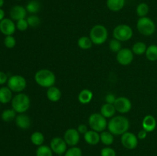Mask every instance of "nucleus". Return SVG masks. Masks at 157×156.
Returning <instances> with one entry per match:
<instances>
[{
    "instance_id": "obj_16",
    "label": "nucleus",
    "mask_w": 157,
    "mask_h": 156,
    "mask_svg": "<svg viewBox=\"0 0 157 156\" xmlns=\"http://www.w3.org/2000/svg\"><path fill=\"white\" fill-rule=\"evenodd\" d=\"M15 124L21 129H28L31 125V119L27 115L24 113H19L15 119Z\"/></svg>"
},
{
    "instance_id": "obj_9",
    "label": "nucleus",
    "mask_w": 157,
    "mask_h": 156,
    "mask_svg": "<svg viewBox=\"0 0 157 156\" xmlns=\"http://www.w3.org/2000/svg\"><path fill=\"white\" fill-rule=\"evenodd\" d=\"M121 144L127 149H134L138 145L137 136L133 134V132H127L121 136Z\"/></svg>"
},
{
    "instance_id": "obj_31",
    "label": "nucleus",
    "mask_w": 157,
    "mask_h": 156,
    "mask_svg": "<svg viewBox=\"0 0 157 156\" xmlns=\"http://www.w3.org/2000/svg\"><path fill=\"white\" fill-rule=\"evenodd\" d=\"M53 151L50 146L48 145H40L36 150V156H53Z\"/></svg>"
},
{
    "instance_id": "obj_20",
    "label": "nucleus",
    "mask_w": 157,
    "mask_h": 156,
    "mask_svg": "<svg viewBox=\"0 0 157 156\" xmlns=\"http://www.w3.org/2000/svg\"><path fill=\"white\" fill-rule=\"evenodd\" d=\"M12 91L8 87H2L0 88V103L6 104L12 101Z\"/></svg>"
},
{
    "instance_id": "obj_33",
    "label": "nucleus",
    "mask_w": 157,
    "mask_h": 156,
    "mask_svg": "<svg viewBox=\"0 0 157 156\" xmlns=\"http://www.w3.org/2000/svg\"><path fill=\"white\" fill-rule=\"evenodd\" d=\"M27 21L29 23V25L32 28H36L40 25L41 24V19L39 17L36 15H32L27 18Z\"/></svg>"
},
{
    "instance_id": "obj_18",
    "label": "nucleus",
    "mask_w": 157,
    "mask_h": 156,
    "mask_svg": "<svg viewBox=\"0 0 157 156\" xmlns=\"http://www.w3.org/2000/svg\"><path fill=\"white\" fill-rule=\"evenodd\" d=\"M142 126L143 129L146 130L147 132H153L156 127V119L151 115H147L143 119Z\"/></svg>"
},
{
    "instance_id": "obj_25",
    "label": "nucleus",
    "mask_w": 157,
    "mask_h": 156,
    "mask_svg": "<svg viewBox=\"0 0 157 156\" xmlns=\"http://www.w3.org/2000/svg\"><path fill=\"white\" fill-rule=\"evenodd\" d=\"M31 142L34 145L40 146L42 145L44 142V136L41 132H35L31 136Z\"/></svg>"
},
{
    "instance_id": "obj_29",
    "label": "nucleus",
    "mask_w": 157,
    "mask_h": 156,
    "mask_svg": "<svg viewBox=\"0 0 157 156\" xmlns=\"http://www.w3.org/2000/svg\"><path fill=\"white\" fill-rule=\"evenodd\" d=\"M146 57L150 61H157V45L156 44H151L147 47V51H146Z\"/></svg>"
},
{
    "instance_id": "obj_22",
    "label": "nucleus",
    "mask_w": 157,
    "mask_h": 156,
    "mask_svg": "<svg viewBox=\"0 0 157 156\" xmlns=\"http://www.w3.org/2000/svg\"><path fill=\"white\" fill-rule=\"evenodd\" d=\"M116 108H115L113 104L107 103V102L104 104L101 108V113L105 118L113 117L115 113H116Z\"/></svg>"
},
{
    "instance_id": "obj_2",
    "label": "nucleus",
    "mask_w": 157,
    "mask_h": 156,
    "mask_svg": "<svg viewBox=\"0 0 157 156\" xmlns=\"http://www.w3.org/2000/svg\"><path fill=\"white\" fill-rule=\"evenodd\" d=\"M35 80L40 87L49 88L53 87L56 81L55 75L52 70L48 69H41L38 70L35 74Z\"/></svg>"
},
{
    "instance_id": "obj_7",
    "label": "nucleus",
    "mask_w": 157,
    "mask_h": 156,
    "mask_svg": "<svg viewBox=\"0 0 157 156\" xmlns=\"http://www.w3.org/2000/svg\"><path fill=\"white\" fill-rule=\"evenodd\" d=\"M133 29L127 24H119L113 32V36L115 39L120 41H129L133 37Z\"/></svg>"
},
{
    "instance_id": "obj_17",
    "label": "nucleus",
    "mask_w": 157,
    "mask_h": 156,
    "mask_svg": "<svg viewBox=\"0 0 157 156\" xmlns=\"http://www.w3.org/2000/svg\"><path fill=\"white\" fill-rule=\"evenodd\" d=\"M84 139L85 142L90 145H96L101 142V137H100L99 133L94 130H90V131L88 130L84 135Z\"/></svg>"
},
{
    "instance_id": "obj_11",
    "label": "nucleus",
    "mask_w": 157,
    "mask_h": 156,
    "mask_svg": "<svg viewBox=\"0 0 157 156\" xmlns=\"http://www.w3.org/2000/svg\"><path fill=\"white\" fill-rule=\"evenodd\" d=\"M67 145L64 139H61V137L53 138L50 142V148H52V151L58 155L64 154L67 150Z\"/></svg>"
},
{
    "instance_id": "obj_43",
    "label": "nucleus",
    "mask_w": 157,
    "mask_h": 156,
    "mask_svg": "<svg viewBox=\"0 0 157 156\" xmlns=\"http://www.w3.org/2000/svg\"><path fill=\"white\" fill-rule=\"evenodd\" d=\"M5 15H6V14H5V11L3 10L2 8H0V21H2V20L4 19Z\"/></svg>"
},
{
    "instance_id": "obj_12",
    "label": "nucleus",
    "mask_w": 157,
    "mask_h": 156,
    "mask_svg": "<svg viewBox=\"0 0 157 156\" xmlns=\"http://www.w3.org/2000/svg\"><path fill=\"white\" fill-rule=\"evenodd\" d=\"M113 105L117 111L120 113H128L132 108L131 101L125 96H120L117 98Z\"/></svg>"
},
{
    "instance_id": "obj_30",
    "label": "nucleus",
    "mask_w": 157,
    "mask_h": 156,
    "mask_svg": "<svg viewBox=\"0 0 157 156\" xmlns=\"http://www.w3.org/2000/svg\"><path fill=\"white\" fill-rule=\"evenodd\" d=\"M16 117V112L13 109L5 110L1 115V118L4 122H9L15 119Z\"/></svg>"
},
{
    "instance_id": "obj_26",
    "label": "nucleus",
    "mask_w": 157,
    "mask_h": 156,
    "mask_svg": "<svg viewBox=\"0 0 157 156\" xmlns=\"http://www.w3.org/2000/svg\"><path fill=\"white\" fill-rule=\"evenodd\" d=\"M100 137H101V142L107 146L112 145L113 143V141H114L113 135L110 132H102L100 135Z\"/></svg>"
},
{
    "instance_id": "obj_15",
    "label": "nucleus",
    "mask_w": 157,
    "mask_h": 156,
    "mask_svg": "<svg viewBox=\"0 0 157 156\" xmlns=\"http://www.w3.org/2000/svg\"><path fill=\"white\" fill-rule=\"evenodd\" d=\"M27 15V10L25 8L21 6H14L9 11V15L11 19L18 21V20L24 19Z\"/></svg>"
},
{
    "instance_id": "obj_19",
    "label": "nucleus",
    "mask_w": 157,
    "mask_h": 156,
    "mask_svg": "<svg viewBox=\"0 0 157 156\" xmlns=\"http://www.w3.org/2000/svg\"><path fill=\"white\" fill-rule=\"evenodd\" d=\"M46 95H47V97L51 102H58V101L60 100L61 97V90H59V88L55 87H51L49 88H48L47 93H46Z\"/></svg>"
},
{
    "instance_id": "obj_3",
    "label": "nucleus",
    "mask_w": 157,
    "mask_h": 156,
    "mask_svg": "<svg viewBox=\"0 0 157 156\" xmlns=\"http://www.w3.org/2000/svg\"><path fill=\"white\" fill-rule=\"evenodd\" d=\"M30 98L25 93H18L12 99V109L18 113H25L30 108Z\"/></svg>"
},
{
    "instance_id": "obj_34",
    "label": "nucleus",
    "mask_w": 157,
    "mask_h": 156,
    "mask_svg": "<svg viewBox=\"0 0 157 156\" xmlns=\"http://www.w3.org/2000/svg\"><path fill=\"white\" fill-rule=\"evenodd\" d=\"M64 156H82V151L79 147H71L66 151Z\"/></svg>"
},
{
    "instance_id": "obj_39",
    "label": "nucleus",
    "mask_w": 157,
    "mask_h": 156,
    "mask_svg": "<svg viewBox=\"0 0 157 156\" xmlns=\"http://www.w3.org/2000/svg\"><path fill=\"white\" fill-rule=\"evenodd\" d=\"M116 96L115 95H113V93H108V94L106 96L105 100L107 103H110V104H113L114 103L115 100H116Z\"/></svg>"
},
{
    "instance_id": "obj_42",
    "label": "nucleus",
    "mask_w": 157,
    "mask_h": 156,
    "mask_svg": "<svg viewBox=\"0 0 157 156\" xmlns=\"http://www.w3.org/2000/svg\"><path fill=\"white\" fill-rule=\"evenodd\" d=\"M147 132L146 131V130L143 129L138 132V135H137L138 139L144 140V139H145L146 138H147Z\"/></svg>"
},
{
    "instance_id": "obj_32",
    "label": "nucleus",
    "mask_w": 157,
    "mask_h": 156,
    "mask_svg": "<svg viewBox=\"0 0 157 156\" xmlns=\"http://www.w3.org/2000/svg\"><path fill=\"white\" fill-rule=\"evenodd\" d=\"M136 14L140 18L141 17H146L149 12V6L147 3L142 2L140 3L137 6H136Z\"/></svg>"
},
{
    "instance_id": "obj_4",
    "label": "nucleus",
    "mask_w": 157,
    "mask_h": 156,
    "mask_svg": "<svg viewBox=\"0 0 157 156\" xmlns=\"http://www.w3.org/2000/svg\"><path fill=\"white\" fill-rule=\"evenodd\" d=\"M108 38V32L105 26L102 24H96L94 26L90 32V38L93 44L101 45L106 42Z\"/></svg>"
},
{
    "instance_id": "obj_5",
    "label": "nucleus",
    "mask_w": 157,
    "mask_h": 156,
    "mask_svg": "<svg viewBox=\"0 0 157 156\" xmlns=\"http://www.w3.org/2000/svg\"><path fill=\"white\" fill-rule=\"evenodd\" d=\"M136 28L141 35L144 36H150L156 31L155 23L148 17H141L136 23Z\"/></svg>"
},
{
    "instance_id": "obj_13",
    "label": "nucleus",
    "mask_w": 157,
    "mask_h": 156,
    "mask_svg": "<svg viewBox=\"0 0 157 156\" xmlns=\"http://www.w3.org/2000/svg\"><path fill=\"white\" fill-rule=\"evenodd\" d=\"M64 139L67 145L76 146L80 142V133L76 128H68L64 134Z\"/></svg>"
},
{
    "instance_id": "obj_28",
    "label": "nucleus",
    "mask_w": 157,
    "mask_h": 156,
    "mask_svg": "<svg viewBox=\"0 0 157 156\" xmlns=\"http://www.w3.org/2000/svg\"><path fill=\"white\" fill-rule=\"evenodd\" d=\"M147 49V47L145 43L142 42V41H137L132 47V51L134 54L142 55L146 53Z\"/></svg>"
},
{
    "instance_id": "obj_1",
    "label": "nucleus",
    "mask_w": 157,
    "mask_h": 156,
    "mask_svg": "<svg viewBox=\"0 0 157 156\" xmlns=\"http://www.w3.org/2000/svg\"><path fill=\"white\" fill-rule=\"evenodd\" d=\"M130 128V122L128 119L124 116H113L107 124L109 132L113 136H122L124 133L128 132Z\"/></svg>"
},
{
    "instance_id": "obj_38",
    "label": "nucleus",
    "mask_w": 157,
    "mask_h": 156,
    "mask_svg": "<svg viewBox=\"0 0 157 156\" xmlns=\"http://www.w3.org/2000/svg\"><path fill=\"white\" fill-rule=\"evenodd\" d=\"M101 156H117V153L113 148L107 146L101 149Z\"/></svg>"
},
{
    "instance_id": "obj_35",
    "label": "nucleus",
    "mask_w": 157,
    "mask_h": 156,
    "mask_svg": "<svg viewBox=\"0 0 157 156\" xmlns=\"http://www.w3.org/2000/svg\"><path fill=\"white\" fill-rule=\"evenodd\" d=\"M109 47L111 50V51L114 52V53H117L122 49V44H121V41L114 38V39H112L110 41Z\"/></svg>"
},
{
    "instance_id": "obj_8",
    "label": "nucleus",
    "mask_w": 157,
    "mask_h": 156,
    "mask_svg": "<svg viewBox=\"0 0 157 156\" xmlns=\"http://www.w3.org/2000/svg\"><path fill=\"white\" fill-rule=\"evenodd\" d=\"M8 87L15 93H21L27 86V82L24 76L21 75H13L8 80Z\"/></svg>"
},
{
    "instance_id": "obj_37",
    "label": "nucleus",
    "mask_w": 157,
    "mask_h": 156,
    "mask_svg": "<svg viewBox=\"0 0 157 156\" xmlns=\"http://www.w3.org/2000/svg\"><path fill=\"white\" fill-rule=\"evenodd\" d=\"M29 27V23H28L27 20H26L25 18L17 21L16 28L18 29V31H20V32H25V31L27 30Z\"/></svg>"
},
{
    "instance_id": "obj_6",
    "label": "nucleus",
    "mask_w": 157,
    "mask_h": 156,
    "mask_svg": "<svg viewBox=\"0 0 157 156\" xmlns=\"http://www.w3.org/2000/svg\"><path fill=\"white\" fill-rule=\"evenodd\" d=\"M107 118L101 113H93L88 118V123L92 130L98 132H102L107 127Z\"/></svg>"
},
{
    "instance_id": "obj_41",
    "label": "nucleus",
    "mask_w": 157,
    "mask_h": 156,
    "mask_svg": "<svg viewBox=\"0 0 157 156\" xmlns=\"http://www.w3.org/2000/svg\"><path fill=\"white\" fill-rule=\"evenodd\" d=\"M77 129H78V131L79 132L80 134H83V135H84L87 131H88V130H87V125H84V124H81V125H78Z\"/></svg>"
},
{
    "instance_id": "obj_10",
    "label": "nucleus",
    "mask_w": 157,
    "mask_h": 156,
    "mask_svg": "<svg viewBox=\"0 0 157 156\" xmlns=\"http://www.w3.org/2000/svg\"><path fill=\"white\" fill-rule=\"evenodd\" d=\"M134 54L132 50L129 48H122L117 53V61L121 65L127 66L131 64L133 61Z\"/></svg>"
},
{
    "instance_id": "obj_36",
    "label": "nucleus",
    "mask_w": 157,
    "mask_h": 156,
    "mask_svg": "<svg viewBox=\"0 0 157 156\" xmlns=\"http://www.w3.org/2000/svg\"><path fill=\"white\" fill-rule=\"evenodd\" d=\"M4 44L7 48L12 49L16 44V40H15V38L12 35H8V36H6V38H5Z\"/></svg>"
},
{
    "instance_id": "obj_27",
    "label": "nucleus",
    "mask_w": 157,
    "mask_h": 156,
    "mask_svg": "<svg viewBox=\"0 0 157 156\" xmlns=\"http://www.w3.org/2000/svg\"><path fill=\"white\" fill-rule=\"evenodd\" d=\"M25 9L28 12L35 15L39 12L40 9H41V4L37 0H31L30 2H28Z\"/></svg>"
},
{
    "instance_id": "obj_14",
    "label": "nucleus",
    "mask_w": 157,
    "mask_h": 156,
    "mask_svg": "<svg viewBox=\"0 0 157 156\" xmlns=\"http://www.w3.org/2000/svg\"><path fill=\"white\" fill-rule=\"evenodd\" d=\"M16 30V24L11 18H5L0 21V32L6 36L12 35Z\"/></svg>"
},
{
    "instance_id": "obj_21",
    "label": "nucleus",
    "mask_w": 157,
    "mask_h": 156,
    "mask_svg": "<svg viewBox=\"0 0 157 156\" xmlns=\"http://www.w3.org/2000/svg\"><path fill=\"white\" fill-rule=\"evenodd\" d=\"M126 0H107L106 4L107 8L112 12H119L124 9Z\"/></svg>"
},
{
    "instance_id": "obj_40",
    "label": "nucleus",
    "mask_w": 157,
    "mask_h": 156,
    "mask_svg": "<svg viewBox=\"0 0 157 156\" xmlns=\"http://www.w3.org/2000/svg\"><path fill=\"white\" fill-rule=\"evenodd\" d=\"M8 80H9V78H8L7 74L4 72L0 71V85H3L6 83H7Z\"/></svg>"
},
{
    "instance_id": "obj_44",
    "label": "nucleus",
    "mask_w": 157,
    "mask_h": 156,
    "mask_svg": "<svg viewBox=\"0 0 157 156\" xmlns=\"http://www.w3.org/2000/svg\"><path fill=\"white\" fill-rule=\"evenodd\" d=\"M4 5V0H0V8H2Z\"/></svg>"
},
{
    "instance_id": "obj_23",
    "label": "nucleus",
    "mask_w": 157,
    "mask_h": 156,
    "mask_svg": "<svg viewBox=\"0 0 157 156\" xmlns=\"http://www.w3.org/2000/svg\"><path fill=\"white\" fill-rule=\"evenodd\" d=\"M93 99V93L88 89H84L78 94V100L82 104H88Z\"/></svg>"
},
{
    "instance_id": "obj_24",
    "label": "nucleus",
    "mask_w": 157,
    "mask_h": 156,
    "mask_svg": "<svg viewBox=\"0 0 157 156\" xmlns=\"http://www.w3.org/2000/svg\"><path fill=\"white\" fill-rule=\"evenodd\" d=\"M78 45L81 49H83V50H88V49L92 47L93 42H92L90 37L83 36L81 37L78 40Z\"/></svg>"
}]
</instances>
